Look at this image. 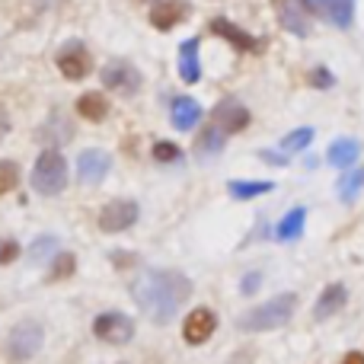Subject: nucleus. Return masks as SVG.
Masks as SVG:
<instances>
[{
    "mask_svg": "<svg viewBox=\"0 0 364 364\" xmlns=\"http://www.w3.org/2000/svg\"><path fill=\"white\" fill-rule=\"evenodd\" d=\"M361 188H364V170H352L348 176H342L339 179V201H346V205H352L355 198L361 195Z\"/></svg>",
    "mask_w": 364,
    "mask_h": 364,
    "instance_id": "nucleus-24",
    "label": "nucleus"
},
{
    "mask_svg": "<svg viewBox=\"0 0 364 364\" xmlns=\"http://www.w3.org/2000/svg\"><path fill=\"white\" fill-rule=\"evenodd\" d=\"M58 70H61L68 80H83V77L93 70V58H90L87 45L83 42H68L58 51Z\"/></svg>",
    "mask_w": 364,
    "mask_h": 364,
    "instance_id": "nucleus-8",
    "label": "nucleus"
},
{
    "mask_svg": "<svg viewBox=\"0 0 364 364\" xmlns=\"http://www.w3.org/2000/svg\"><path fill=\"white\" fill-rule=\"evenodd\" d=\"M19 186V166L13 160H0V195L13 192Z\"/></svg>",
    "mask_w": 364,
    "mask_h": 364,
    "instance_id": "nucleus-26",
    "label": "nucleus"
},
{
    "mask_svg": "<svg viewBox=\"0 0 364 364\" xmlns=\"http://www.w3.org/2000/svg\"><path fill=\"white\" fill-rule=\"evenodd\" d=\"M275 16L282 23V29H288L291 36H310V4L307 0H272Z\"/></svg>",
    "mask_w": 364,
    "mask_h": 364,
    "instance_id": "nucleus-6",
    "label": "nucleus"
},
{
    "mask_svg": "<svg viewBox=\"0 0 364 364\" xmlns=\"http://www.w3.org/2000/svg\"><path fill=\"white\" fill-rule=\"evenodd\" d=\"M179 77L186 83H198L201 64H198V38H186L179 48Z\"/></svg>",
    "mask_w": 364,
    "mask_h": 364,
    "instance_id": "nucleus-18",
    "label": "nucleus"
},
{
    "mask_svg": "<svg viewBox=\"0 0 364 364\" xmlns=\"http://www.w3.org/2000/svg\"><path fill=\"white\" fill-rule=\"evenodd\" d=\"M346 301H348V291H346V284H329L326 291L320 294V301H316V307H314V320H329L333 314H339L342 307H346Z\"/></svg>",
    "mask_w": 364,
    "mask_h": 364,
    "instance_id": "nucleus-16",
    "label": "nucleus"
},
{
    "mask_svg": "<svg viewBox=\"0 0 364 364\" xmlns=\"http://www.w3.org/2000/svg\"><path fill=\"white\" fill-rule=\"evenodd\" d=\"M201 119V106L195 100H188V96H179V100H173V109H170V122L173 128H179V132H188V128H195Z\"/></svg>",
    "mask_w": 364,
    "mask_h": 364,
    "instance_id": "nucleus-17",
    "label": "nucleus"
},
{
    "mask_svg": "<svg viewBox=\"0 0 364 364\" xmlns=\"http://www.w3.org/2000/svg\"><path fill=\"white\" fill-rule=\"evenodd\" d=\"M68 186V160L58 151H45L32 170V188L38 195H61Z\"/></svg>",
    "mask_w": 364,
    "mask_h": 364,
    "instance_id": "nucleus-3",
    "label": "nucleus"
},
{
    "mask_svg": "<svg viewBox=\"0 0 364 364\" xmlns=\"http://www.w3.org/2000/svg\"><path fill=\"white\" fill-rule=\"evenodd\" d=\"M297 307V294H278L272 301H265L262 307H252L250 314L240 316V329L243 333H269V329H278L294 316Z\"/></svg>",
    "mask_w": 364,
    "mask_h": 364,
    "instance_id": "nucleus-2",
    "label": "nucleus"
},
{
    "mask_svg": "<svg viewBox=\"0 0 364 364\" xmlns=\"http://www.w3.org/2000/svg\"><path fill=\"white\" fill-rule=\"evenodd\" d=\"M262 160H269V164H275V166H284V164H288L282 154H272V151H262Z\"/></svg>",
    "mask_w": 364,
    "mask_h": 364,
    "instance_id": "nucleus-34",
    "label": "nucleus"
},
{
    "mask_svg": "<svg viewBox=\"0 0 364 364\" xmlns=\"http://www.w3.org/2000/svg\"><path fill=\"white\" fill-rule=\"evenodd\" d=\"M112 259H115V269H128V265H134L132 252H112Z\"/></svg>",
    "mask_w": 364,
    "mask_h": 364,
    "instance_id": "nucleus-33",
    "label": "nucleus"
},
{
    "mask_svg": "<svg viewBox=\"0 0 364 364\" xmlns=\"http://www.w3.org/2000/svg\"><path fill=\"white\" fill-rule=\"evenodd\" d=\"M304 224H307V208H294V211H291L288 218L278 224L275 237L284 240V243H288V240H297V237L304 233Z\"/></svg>",
    "mask_w": 364,
    "mask_h": 364,
    "instance_id": "nucleus-22",
    "label": "nucleus"
},
{
    "mask_svg": "<svg viewBox=\"0 0 364 364\" xmlns=\"http://www.w3.org/2000/svg\"><path fill=\"white\" fill-rule=\"evenodd\" d=\"M6 132H10V119H6V112L0 109V138H4Z\"/></svg>",
    "mask_w": 364,
    "mask_h": 364,
    "instance_id": "nucleus-36",
    "label": "nucleus"
},
{
    "mask_svg": "<svg viewBox=\"0 0 364 364\" xmlns=\"http://www.w3.org/2000/svg\"><path fill=\"white\" fill-rule=\"evenodd\" d=\"M224 141H227V134L220 132L218 125H208L205 132L198 134V141H195V154H198V157H214V154H220Z\"/></svg>",
    "mask_w": 364,
    "mask_h": 364,
    "instance_id": "nucleus-21",
    "label": "nucleus"
},
{
    "mask_svg": "<svg viewBox=\"0 0 364 364\" xmlns=\"http://www.w3.org/2000/svg\"><path fill=\"white\" fill-rule=\"evenodd\" d=\"M132 297L154 323H170L182 304L192 297V282L182 272L151 269L132 282Z\"/></svg>",
    "mask_w": 364,
    "mask_h": 364,
    "instance_id": "nucleus-1",
    "label": "nucleus"
},
{
    "mask_svg": "<svg viewBox=\"0 0 364 364\" xmlns=\"http://www.w3.org/2000/svg\"><path fill=\"white\" fill-rule=\"evenodd\" d=\"M310 13H316L320 19H326L336 29H348L355 19V0H307Z\"/></svg>",
    "mask_w": 364,
    "mask_h": 364,
    "instance_id": "nucleus-11",
    "label": "nucleus"
},
{
    "mask_svg": "<svg viewBox=\"0 0 364 364\" xmlns=\"http://www.w3.org/2000/svg\"><path fill=\"white\" fill-rule=\"evenodd\" d=\"M77 115L87 122H102L109 115V100L102 93H83L77 100Z\"/></svg>",
    "mask_w": 364,
    "mask_h": 364,
    "instance_id": "nucleus-20",
    "label": "nucleus"
},
{
    "mask_svg": "<svg viewBox=\"0 0 364 364\" xmlns=\"http://www.w3.org/2000/svg\"><path fill=\"white\" fill-rule=\"evenodd\" d=\"M214 329H218V316H214V310L195 307L192 314L186 316V326H182V339H186L188 346H201V342H208V339L214 336Z\"/></svg>",
    "mask_w": 364,
    "mask_h": 364,
    "instance_id": "nucleus-10",
    "label": "nucleus"
},
{
    "mask_svg": "<svg viewBox=\"0 0 364 364\" xmlns=\"http://www.w3.org/2000/svg\"><path fill=\"white\" fill-rule=\"evenodd\" d=\"M55 250H58V237H38L36 243L29 246V259L32 262H42V259L51 256Z\"/></svg>",
    "mask_w": 364,
    "mask_h": 364,
    "instance_id": "nucleus-28",
    "label": "nucleus"
},
{
    "mask_svg": "<svg viewBox=\"0 0 364 364\" xmlns=\"http://www.w3.org/2000/svg\"><path fill=\"white\" fill-rule=\"evenodd\" d=\"M211 125H218L224 134H237V132H243V128L250 125V109H246L243 102H237V100H220L218 106H214V122Z\"/></svg>",
    "mask_w": 364,
    "mask_h": 364,
    "instance_id": "nucleus-12",
    "label": "nucleus"
},
{
    "mask_svg": "<svg viewBox=\"0 0 364 364\" xmlns=\"http://www.w3.org/2000/svg\"><path fill=\"white\" fill-rule=\"evenodd\" d=\"M342 364H364V355L361 352H348L346 358H342Z\"/></svg>",
    "mask_w": 364,
    "mask_h": 364,
    "instance_id": "nucleus-35",
    "label": "nucleus"
},
{
    "mask_svg": "<svg viewBox=\"0 0 364 364\" xmlns=\"http://www.w3.org/2000/svg\"><path fill=\"white\" fill-rule=\"evenodd\" d=\"M310 83H314V87H320V90H329V87L336 83V77L329 74L326 68H316L314 74H310Z\"/></svg>",
    "mask_w": 364,
    "mask_h": 364,
    "instance_id": "nucleus-31",
    "label": "nucleus"
},
{
    "mask_svg": "<svg viewBox=\"0 0 364 364\" xmlns=\"http://www.w3.org/2000/svg\"><path fill=\"white\" fill-rule=\"evenodd\" d=\"M102 83H106L109 90H115V93L134 96L141 90V74H138V68L128 61H109L106 68H102Z\"/></svg>",
    "mask_w": 364,
    "mask_h": 364,
    "instance_id": "nucleus-9",
    "label": "nucleus"
},
{
    "mask_svg": "<svg viewBox=\"0 0 364 364\" xmlns=\"http://www.w3.org/2000/svg\"><path fill=\"white\" fill-rule=\"evenodd\" d=\"M42 339H45V329L38 320H23L16 323V326L10 329V336H6V355H10L13 361H29L38 355V348H42Z\"/></svg>",
    "mask_w": 364,
    "mask_h": 364,
    "instance_id": "nucleus-4",
    "label": "nucleus"
},
{
    "mask_svg": "<svg viewBox=\"0 0 364 364\" xmlns=\"http://www.w3.org/2000/svg\"><path fill=\"white\" fill-rule=\"evenodd\" d=\"M74 269H77L74 252H58L55 262H51V269H48V282H64V278L74 275Z\"/></svg>",
    "mask_w": 364,
    "mask_h": 364,
    "instance_id": "nucleus-25",
    "label": "nucleus"
},
{
    "mask_svg": "<svg viewBox=\"0 0 364 364\" xmlns=\"http://www.w3.org/2000/svg\"><path fill=\"white\" fill-rule=\"evenodd\" d=\"M100 230H106V233H122V230H128V227L138 220V201H132V198H115V201H109L106 208L100 211Z\"/></svg>",
    "mask_w": 364,
    "mask_h": 364,
    "instance_id": "nucleus-7",
    "label": "nucleus"
},
{
    "mask_svg": "<svg viewBox=\"0 0 364 364\" xmlns=\"http://www.w3.org/2000/svg\"><path fill=\"white\" fill-rule=\"evenodd\" d=\"M361 157V144L355 138H339V141H333L329 144V154H326V160L333 166H352L355 160Z\"/></svg>",
    "mask_w": 364,
    "mask_h": 364,
    "instance_id": "nucleus-19",
    "label": "nucleus"
},
{
    "mask_svg": "<svg viewBox=\"0 0 364 364\" xmlns=\"http://www.w3.org/2000/svg\"><path fill=\"white\" fill-rule=\"evenodd\" d=\"M19 243L16 240H10V237H0V265H10V262H16L19 259Z\"/></svg>",
    "mask_w": 364,
    "mask_h": 364,
    "instance_id": "nucleus-30",
    "label": "nucleus"
},
{
    "mask_svg": "<svg viewBox=\"0 0 364 364\" xmlns=\"http://www.w3.org/2000/svg\"><path fill=\"white\" fill-rule=\"evenodd\" d=\"M211 32H214V36H220V38H227V42H230L237 51H252V55L265 51V42H262V38H256V36H250V32H243L240 26H233L230 19H224V16L211 19Z\"/></svg>",
    "mask_w": 364,
    "mask_h": 364,
    "instance_id": "nucleus-13",
    "label": "nucleus"
},
{
    "mask_svg": "<svg viewBox=\"0 0 364 364\" xmlns=\"http://www.w3.org/2000/svg\"><path fill=\"white\" fill-rule=\"evenodd\" d=\"M272 188H275L272 182H240V179L227 182V192H230L233 198H240V201H246V198H259V195H269Z\"/></svg>",
    "mask_w": 364,
    "mask_h": 364,
    "instance_id": "nucleus-23",
    "label": "nucleus"
},
{
    "mask_svg": "<svg viewBox=\"0 0 364 364\" xmlns=\"http://www.w3.org/2000/svg\"><path fill=\"white\" fill-rule=\"evenodd\" d=\"M188 13H192V6H188L186 0H160V4L151 6V26L166 32V29H173V26H179Z\"/></svg>",
    "mask_w": 364,
    "mask_h": 364,
    "instance_id": "nucleus-14",
    "label": "nucleus"
},
{
    "mask_svg": "<svg viewBox=\"0 0 364 364\" xmlns=\"http://www.w3.org/2000/svg\"><path fill=\"white\" fill-rule=\"evenodd\" d=\"M310 141H314V128H297V132H291L288 138L282 141V151H304V147L310 144Z\"/></svg>",
    "mask_w": 364,
    "mask_h": 364,
    "instance_id": "nucleus-27",
    "label": "nucleus"
},
{
    "mask_svg": "<svg viewBox=\"0 0 364 364\" xmlns=\"http://www.w3.org/2000/svg\"><path fill=\"white\" fill-rule=\"evenodd\" d=\"M93 336L109 342V346H125L134 339V323L119 310H109V314H100L93 320Z\"/></svg>",
    "mask_w": 364,
    "mask_h": 364,
    "instance_id": "nucleus-5",
    "label": "nucleus"
},
{
    "mask_svg": "<svg viewBox=\"0 0 364 364\" xmlns=\"http://www.w3.org/2000/svg\"><path fill=\"white\" fill-rule=\"evenodd\" d=\"M154 160L157 164H176V160H182V151L176 144H170V141H157L154 144Z\"/></svg>",
    "mask_w": 364,
    "mask_h": 364,
    "instance_id": "nucleus-29",
    "label": "nucleus"
},
{
    "mask_svg": "<svg viewBox=\"0 0 364 364\" xmlns=\"http://www.w3.org/2000/svg\"><path fill=\"white\" fill-rule=\"evenodd\" d=\"M109 166H112V160H109L106 151H83L77 157V176H80V182H87V186H96V182L106 179Z\"/></svg>",
    "mask_w": 364,
    "mask_h": 364,
    "instance_id": "nucleus-15",
    "label": "nucleus"
},
{
    "mask_svg": "<svg viewBox=\"0 0 364 364\" xmlns=\"http://www.w3.org/2000/svg\"><path fill=\"white\" fill-rule=\"evenodd\" d=\"M259 282H262V275H259V272L246 275L243 278V294H252V291H259Z\"/></svg>",
    "mask_w": 364,
    "mask_h": 364,
    "instance_id": "nucleus-32",
    "label": "nucleus"
}]
</instances>
